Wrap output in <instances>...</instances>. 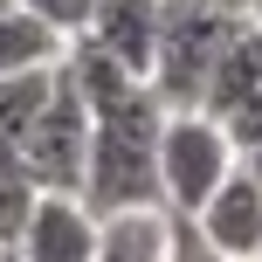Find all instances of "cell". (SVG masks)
<instances>
[{"mask_svg":"<svg viewBox=\"0 0 262 262\" xmlns=\"http://www.w3.org/2000/svg\"><path fill=\"white\" fill-rule=\"evenodd\" d=\"M221 131H228V145H235V159L262 152V90H249V97H242V104L221 118Z\"/></svg>","mask_w":262,"mask_h":262,"instance_id":"5bb4252c","label":"cell"},{"mask_svg":"<svg viewBox=\"0 0 262 262\" xmlns=\"http://www.w3.org/2000/svg\"><path fill=\"white\" fill-rule=\"evenodd\" d=\"M249 21H262V0H249Z\"/></svg>","mask_w":262,"mask_h":262,"instance_id":"e0dca14e","label":"cell"},{"mask_svg":"<svg viewBox=\"0 0 262 262\" xmlns=\"http://www.w3.org/2000/svg\"><path fill=\"white\" fill-rule=\"evenodd\" d=\"M228 172H235V145L214 118H200V111L166 118V131H159V186H166V207L180 221H193L207 207Z\"/></svg>","mask_w":262,"mask_h":262,"instance_id":"3957f363","label":"cell"},{"mask_svg":"<svg viewBox=\"0 0 262 262\" xmlns=\"http://www.w3.org/2000/svg\"><path fill=\"white\" fill-rule=\"evenodd\" d=\"M90 7H97V0H21V14H35V21L55 28L62 41H83V35H90Z\"/></svg>","mask_w":262,"mask_h":262,"instance_id":"4fadbf2b","label":"cell"},{"mask_svg":"<svg viewBox=\"0 0 262 262\" xmlns=\"http://www.w3.org/2000/svg\"><path fill=\"white\" fill-rule=\"evenodd\" d=\"M235 28H242V14H228V7H207V0H166L159 55H152V83H145V90L166 104V118L200 111L207 76H214V62H221V49H228Z\"/></svg>","mask_w":262,"mask_h":262,"instance_id":"7a4b0ae2","label":"cell"},{"mask_svg":"<svg viewBox=\"0 0 262 262\" xmlns=\"http://www.w3.org/2000/svg\"><path fill=\"white\" fill-rule=\"evenodd\" d=\"M35 193H41V186L28 180V166H21L14 152H0V249H14V242H21L28 214H35Z\"/></svg>","mask_w":262,"mask_h":262,"instance_id":"7c38bea8","label":"cell"},{"mask_svg":"<svg viewBox=\"0 0 262 262\" xmlns=\"http://www.w3.org/2000/svg\"><path fill=\"white\" fill-rule=\"evenodd\" d=\"M159 131H166V104L152 90H124L90 111V166H83V207L97 221L118 214H145L166 200L159 186Z\"/></svg>","mask_w":262,"mask_h":262,"instance_id":"6da1fadb","label":"cell"},{"mask_svg":"<svg viewBox=\"0 0 262 262\" xmlns=\"http://www.w3.org/2000/svg\"><path fill=\"white\" fill-rule=\"evenodd\" d=\"M14 159L28 166V180H35L41 193H76V200H83V166H90V104H83V90L69 83V69L55 76L49 111L35 118V131H28V145H21Z\"/></svg>","mask_w":262,"mask_h":262,"instance_id":"277c9868","label":"cell"},{"mask_svg":"<svg viewBox=\"0 0 262 262\" xmlns=\"http://www.w3.org/2000/svg\"><path fill=\"white\" fill-rule=\"evenodd\" d=\"M55 76H62V62L55 69H21V76H0V152H21L35 118L49 111L55 97Z\"/></svg>","mask_w":262,"mask_h":262,"instance_id":"9c48e42d","label":"cell"},{"mask_svg":"<svg viewBox=\"0 0 262 262\" xmlns=\"http://www.w3.org/2000/svg\"><path fill=\"white\" fill-rule=\"evenodd\" d=\"M97 249H104V221L76 193H35V214L14 242V262H97Z\"/></svg>","mask_w":262,"mask_h":262,"instance_id":"5b68a950","label":"cell"},{"mask_svg":"<svg viewBox=\"0 0 262 262\" xmlns=\"http://www.w3.org/2000/svg\"><path fill=\"white\" fill-rule=\"evenodd\" d=\"M166 262H221L207 249V242L193 235V221H180V214H172V242H166Z\"/></svg>","mask_w":262,"mask_h":262,"instance_id":"9a60e30c","label":"cell"},{"mask_svg":"<svg viewBox=\"0 0 262 262\" xmlns=\"http://www.w3.org/2000/svg\"><path fill=\"white\" fill-rule=\"evenodd\" d=\"M207 7H228V14H249V0H207Z\"/></svg>","mask_w":262,"mask_h":262,"instance_id":"2e32d148","label":"cell"},{"mask_svg":"<svg viewBox=\"0 0 262 262\" xmlns=\"http://www.w3.org/2000/svg\"><path fill=\"white\" fill-rule=\"evenodd\" d=\"M14 7H21V0H0V14H14Z\"/></svg>","mask_w":262,"mask_h":262,"instance_id":"ac0fdd59","label":"cell"},{"mask_svg":"<svg viewBox=\"0 0 262 262\" xmlns=\"http://www.w3.org/2000/svg\"><path fill=\"white\" fill-rule=\"evenodd\" d=\"M159 21L166 0H97L90 7V49H104L118 69H131L138 83H152V55H159Z\"/></svg>","mask_w":262,"mask_h":262,"instance_id":"52a82bcc","label":"cell"},{"mask_svg":"<svg viewBox=\"0 0 262 262\" xmlns=\"http://www.w3.org/2000/svg\"><path fill=\"white\" fill-rule=\"evenodd\" d=\"M193 235L221 262H262V186L242 172V159H235V172L214 186V200L193 214Z\"/></svg>","mask_w":262,"mask_h":262,"instance_id":"8992f818","label":"cell"},{"mask_svg":"<svg viewBox=\"0 0 262 262\" xmlns=\"http://www.w3.org/2000/svg\"><path fill=\"white\" fill-rule=\"evenodd\" d=\"M249 90H262V21H249V14H242V28L228 35L221 62H214V76H207L200 118H214V124H221V118H228V111H235Z\"/></svg>","mask_w":262,"mask_h":262,"instance_id":"ba28073f","label":"cell"},{"mask_svg":"<svg viewBox=\"0 0 262 262\" xmlns=\"http://www.w3.org/2000/svg\"><path fill=\"white\" fill-rule=\"evenodd\" d=\"M69 55V41L55 28H41L35 14H0V76H21V69H55Z\"/></svg>","mask_w":262,"mask_h":262,"instance_id":"30bf717a","label":"cell"},{"mask_svg":"<svg viewBox=\"0 0 262 262\" xmlns=\"http://www.w3.org/2000/svg\"><path fill=\"white\" fill-rule=\"evenodd\" d=\"M166 242H172V221L159 207L118 214V221H104V249H97V262H166Z\"/></svg>","mask_w":262,"mask_h":262,"instance_id":"8fae6325","label":"cell"}]
</instances>
